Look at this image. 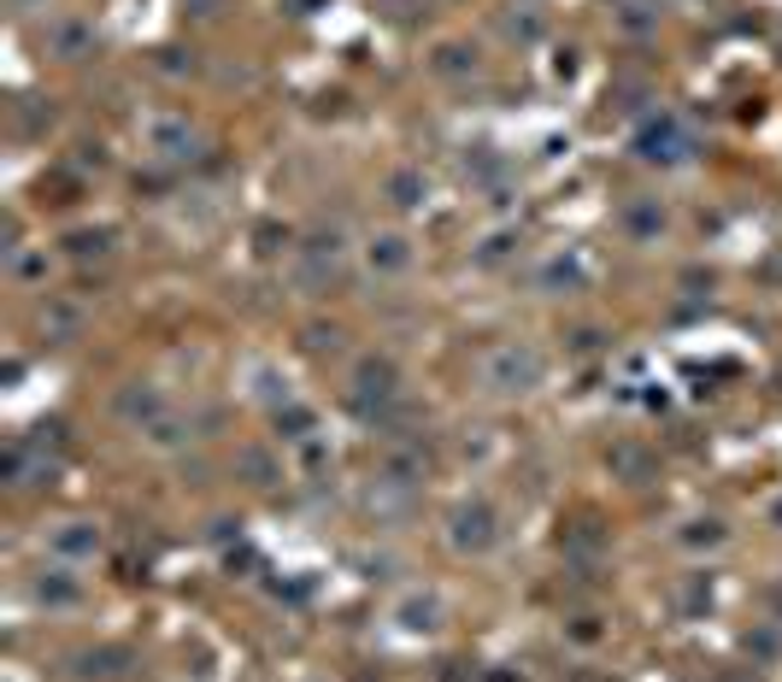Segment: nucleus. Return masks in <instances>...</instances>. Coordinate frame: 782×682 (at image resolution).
<instances>
[{"instance_id": "f8f14e48", "label": "nucleus", "mask_w": 782, "mask_h": 682, "mask_svg": "<svg viewBox=\"0 0 782 682\" xmlns=\"http://www.w3.org/2000/svg\"><path fill=\"white\" fill-rule=\"evenodd\" d=\"M383 195L395 200L400 212H418V206H424V195H429V189H424V171H395V177L383 182Z\"/></svg>"}, {"instance_id": "9d476101", "label": "nucleus", "mask_w": 782, "mask_h": 682, "mask_svg": "<svg viewBox=\"0 0 782 682\" xmlns=\"http://www.w3.org/2000/svg\"><path fill=\"white\" fill-rule=\"evenodd\" d=\"M159 406H165V401H159V388H154V383H130V388L118 395V418L148 429V424L159 418Z\"/></svg>"}, {"instance_id": "7ed1b4c3", "label": "nucleus", "mask_w": 782, "mask_h": 682, "mask_svg": "<svg viewBox=\"0 0 782 682\" xmlns=\"http://www.w3.org/2000/svg\"><path fill=\"white\" fill-rule=\"evenodd\" d=\"M635 154H642L647 165H683V159H694V136L683 130V118L659 112L647 130L635 136Z\"/></svg>"}, {"instance_id": "f03ea898", "label": "nucleus", "mask_w": 782, "mask_h": 682, "mask_svg": "<svg viewBox=\"0 0 782 682\" xmlns=\"http://www.w3.org/2000/svg\"><path fill=\"white\" fill-rule=\"evenodd\" d=\"M494 542H501V518H494L488 501H459L447 512V547L459 560H483Z\"/></svg>"}, {"instance_id": "6ab92c4d", "label": "nucleus", "mask_w": 782, "mask_h": 682, "mask_svg": "<svg viewBox=\"0 0 782 682\" xmlns=\"http://www.w3.org/2000/svg\"><path fill=\"white\" fill-rule=\"evenodd\" d=\"M12 7H24V12H41V7H48V0H12Z\"/></svg>"}, {"instance_id": "f3484780", "label": "nucleus", "mask_w": 782, "mask_h": 682, "mask_svg": "<svg viewBox=\"0 0 782 682\" xmlns=\"http://www.w3.org/2000/svg\"><path fill=\"white\" fill-rule=\"evenodd\" d=\"M241 471H247V477H254L259 488H265V483H271V459H265V453H259V447H254V453H241Z\"/></svg>"}, {"instance_id": "f257e3e1", "label": "nucleus", "mask_w": 782, "mask_h": 682, "mask_svg": "<svg viewBox=\"0 0 782 682\" xmlns=\"http://www.w3.org/2000/svg\"><path fill=\"white\" fill-rule=\"evenodd\" d=\"M477 377H483L488 395L512 401V395H529V388H542L547 359H542V347H535V342H501V347H488V354H483Z\"/></svg>"}, {"instance_id": "4468645a", "label": "nucleus", "mask_w": 782, "mask_h": 682, "mask_svg": "<svg viewBox=\"0 0 782 682\" xmlns=\"http://www.w3.org/2000/svg\"><path fill=\"white\" fill-rule=\"evenodd\" d=\"M429 71H436V77H471V71H477V53L459 48V41H442L436 59H429Z\"/></svg>"}, {"instance_id": "423d86ee", "label": "nucleus", "mask_w": 782, "mask_h": 682, "mask_svg": "<svg viewBox=\"0 0 782 682\" xmlns=\"http://www.w3.org/2000/svg\"><path fill=\"white\" fill-rule=\"evenodd\" d=\"M148 148H154L159 159H171V165H189V159H200L206 136H200L182 112H165V118L148 123Z\"/></svg>"}, {"instance_id": "ddd939ff", "label": "nucleus", "mask_w": 782, "mask_h": 682, "mask_svg": "<svg viewBox=\"0 0 782 682\" xmlns=\"http://www.w3.org/2000/svg\"><path fill=\"white\" fill-rule=\"evenodd\" d=\"M36 594H41V601H48V606H71V601H82V583H77V576H71L66 565H59L53 576H48V571H41V583H36Z\"/></svg>"}, {"instance_id": "a211bd4d", "label": "nucleus", "mask_w": 782, "mask_h": 682, "mask_svg": "<svg viewBox=\"0 0 782 682\" xmlns=\"http://www.w3.org/2000/svg\"><path fill=\"white\" fill-rule=\"evenodd\" d=\"M182 7H206V18H218V7H224V0H182Z\"/></svg>"}, {"instance_id": "dca6fc26", "label": "nucleus", "mask_w": 782, "mask_h": 682, "mask_svg": "<svg viewBox=\"0 0 782 682\" xmlns=\"http://www.w3.org/2000/svg\"><path fill=\"white\" fill-rule=\"evenodd\" d=\"M724 535H730V530H724V518H700V524H689V535H683V542H689V547H700V542H706V547H717Z\"/></svg>"}, {"instance_id": "6e6552de", "label": "nucleus", "mask_w": 782, "mask_h": 682, "mask_svg": "<svg viewBox=\"0 0 782 682\" xmlns=\"http://www.w3.org/2000/svg\"><path fill=\"white\" fill-rule=\"evenodd\" d=\"M665 224H671V212L659 200H647V195H635L624 206V236L630 241H659V236H665Z\"/></svg>"}, {"instance_id": "20e7f679", "label": "nucleus", "mask_w": 782, "mask_h": 682, "mask_svg": "<svg viewBox=\"0 0 782 682\" xmlns=\"http://www.w3.org/2000/svg\"><path fill=\"white\" fill-rule=\"evenodd\" d=\"M347 388H354V406H359V412L388 406V401L400 395V365L388 359V354H365V359L354 365V383H347Z\"/></svg>"}, {"instance_id": "39448f33", "label": "nucleus", "mask_w": 782, "mask_h": 682, "mask_svg": "<svg viewBox=\"0 0 782 682\" xmlns=\"http://www.w3.org/2000/svg\"><path fill=\"white\" fill-rule=\"evenodd\" d=\"M359 259H365V271L377 277V283H395V277H406L412 271V236L406 230H377V236H365V247H359Z\"/></svg>"}, {"instance_id": "2eb2a0df", "label": "nucleus", "mask_w": 782, "mask_h": 682, "mask_svg": "<svg viewBox=\"0 0 782 682\" xmlns=\"http://www.w3.org/2000/svg\"><path fill=\"white\" fill-rule=\"evenodd\" d=\"M7 265H12V277H18V283H36V277H48V259H41V254H24V247H18V254H12Z\"/></svg>"}, {"instance_id": "0eeeda50", "label": "nucleus", "mask_w": 782, "mask_h": 682, "mask_svg": "<svg viewBox=\"0 0 782 682\" xmlns=\"http://www.w3.org/2000/svg\"><path fill=\"white\" fill-rule=\"evenodd\" d=\"M100 547H107V535H100V524H59L53 535H48V553L53 560H66V565H89V560H100Z\"/></svg>"}, {"instance_id": "1a4fd4ad", "label": "nucleus", "mask_w": 782, "mask_h": 682, "mask_svg": "<svg viewBox=\"0 0 782 682\" xmlns=\"http://www.w3.org/2000/svg\"><path fill=\"white\" fill-rule=\"evenodd\" d=\"M48 48H53V59H89L95 30L82 24V18H59V24L48 30Z\"/></svg>"}, {"instance_id": "9b49d317", "label": "nucleus", "mask_w": 782, "mask_h": 682, "mask_svg": "<svg viewBox=\"0 0 782 682\" xmlns=\"http://www.w3.org/2000/svg\"><path fill=\"white\" fill-rule=\"evenodd\" d=\"M400 630H412V635H429V630H442V601H436V594H412V601H400Z\"/></svg>"}]
</instances>
